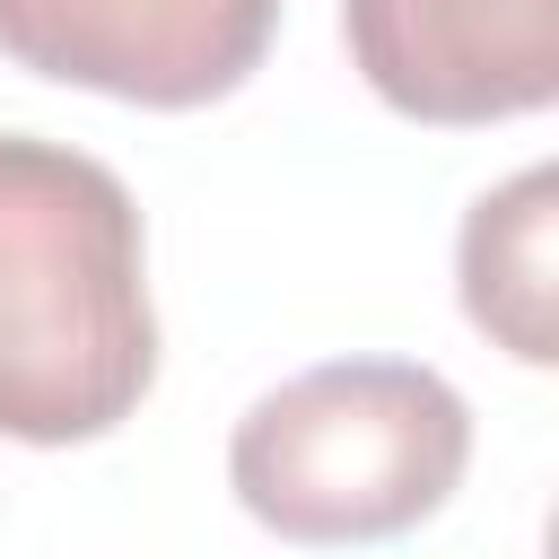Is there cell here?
Segmentation results:
<instances>
[{
    "label": "cell",
    "mask_w": 559,
    "mask_h": 559,
    "mask_svg": "<svg viewBox=\"0 0 559 559\" xmlns=\"http://www.w3.org/2000/svg\"><path fill=\"white\" fill-rule=\"evenodd\" d=\"M472 472V402L419 358H323L271 384L227 437L236 507L297 550H358L428 524Z\"/></svg>",
    "instance_id": "cell-2"
},
{
    "label": "cell",
    "mask_w": 559,
    "mask_h": 559,
    "mask_svg": "<svg viewBox=\"0 0 559 559\" xmlns=\"http://www.w3.org/2000/svg\"><path fill=\"white\" fill-rule=\"evenodd\" d=\"M358 79L437 131L542 114L559 96V0H341Z\"/></svg>",
    "instance_id": "cell-4"
},
{
    "label": "cell",
    "mask_w": 559,
    "mask_h": 559,
    "mask_svg": "<svg viewBox=\"0 0 559 559\" xmlns=\"http://www.w3.org/2000/svg\"><path fill=\"white\" fill-rule=\"evenodd\" d=\"M280 35V0H0V52L52 87L148 114L236 96Z\"/></svg>",
    "instance_id": "cell-3"
},
{
    "label": "cell",
    "mask_w": 559,
    "mask_h": 559,
    "mask_svg": "<svg viewBox=\"0 0 559 559\" xmlns=\"http://www.w3.org/2000/svg\"><path fill=\"white\" fill-rule=\"evenodd\" d=\"M148 384L157 306L131 183L87 148L0 131V437H114Z\"/></svg>",
    "instance_id": "cell-1"
},
{
    "label": "cell",
    "mask_w": 559,
    "mask_h": 559,
    "mask_svg": "<svg viewBox=\"0 0 559 559\" xmlns=\"http://www.w3.org/2000/svg\"><path fill=\"white\" fill-rule=\"evenodd\" d=\"M454 288L472 332H489L515 367L559 358V175L524 166L463 210Z\"/></svg>",
    "instance_id": "cell-5"
}]
</instances>
